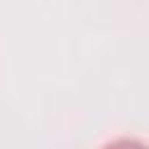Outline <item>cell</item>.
Returning <instances> with one entry per match:
<instances>
[{
	"mask_svg": "<svg viewBox=\"0 0 149 149\" xmlns=\"http://www.w3.org/2000/svg\"><path fill=\"white\" fill-rule=\"evenodd\" d=\"M102 149H149L144 142L140 140H130V137H121V140H114V142H107Z\"/></svg>",
	"mask_w": 149,
	"mask_h": 149,
	"instance_id": "obj_1",
	"label": "cell"
}]
</instances>
